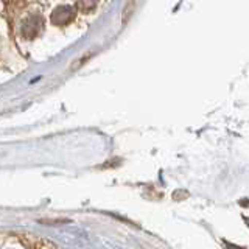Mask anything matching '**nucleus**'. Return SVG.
<instances>
[{"instance_id":"nucleus-1","label":"nucleus","mask_w":249,"mask_h":249,"mask_svg":"<svg viewBox=\"0 0 249 249\" xmlns=\"http://www.w3.org/2000/svg\"><path fill=\"white\" fill-rule=\"evenodd\" d=\"M59 18H62L59 25H62V23H67V22H70L73 19V11L69 10V8H59V10H56L53 14V22L56 19H59Z\"/></svg>"}]
</instances>
